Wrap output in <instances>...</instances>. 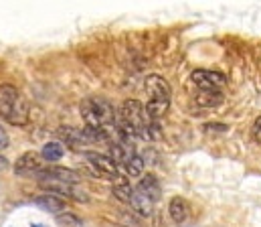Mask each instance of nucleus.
<instances>
[{
	"instance_id": "nucleus-17",
	"label": "nucleus",
	"mask_w": 261,
	"mask_h": 227,
	"mask_svg": "<svg viewBox=\"0 0 261 227\" xmlns=\"http://www.w3.org/2000/svg\"><path fill=\"white\" fill-rule=\"evenodd\" d=\"M35 227H41V225H35Z\"/></svg>"
},
{
	"instance_id": "nucleus-12",
	"label": "nucleus",
	"mask_w": 261,
	"mask_h": 227,
	"mask_svg": "<svg viewBox=\"0 0 261 227\" xmlns=\"http://www.w3.org/2000/svg\"><path fill=\"white\" fill-rule=\"evenodd\" d=\"M35 203H37L39 207H43L45 211H51V213H59V211L65 209V199H61V197H57V195H53V193L43 195V197H37Z\"/></svg>"
},
{
	"instance_id": "nucleus-8",
	"label": "nucleus",
	"mask_w": 261,
	"mask_h": 227,
	"mask_svg": "<svg viewBox=\"0 0 261 227\" xmlns=\"http://www.w3.org/2000/svg\"><path fill=\"white\" fill-rule=\"evenodd\" d=\"M43 156L37 154V152H24L16 158L14 162V172L20 174V176H37L41 170H43Z\"/></svg>"
},
{
	"instance_id": "nucleus-5",
	"label": "nucleus",
	"mask_w": 261,
	"mask_h": 227,
	"mask_svg": "<svg viewBox=\"0 0 261 227\" xmlns=\"http://www.w3.org/2000/svg\"><path fill=\"white\" fill-rule=\"evenodd\" d=\"M112 158L116 160V164L124 170V174L128 176H138L144 170V160L142 156L136 152L132 138L120 134V138L112 144Z\"/></svg>"
},
{
	"instance_id": "nucleus-13",
	"label": "nucleus",
	"mask_w": 261,
	"mask_h": 227,
	"mask_svg": "<svg viewBox=\"0 0 261 227\" xmlns=\"http://www.w3.org/2000/svg\"><path fill=\"white\" fill-rule=\"evenodd\" d=\"M223 102V93L219 89H200L196 95V104L202 108H217Z\"/></svg>"
},
{
	"instance_id": "nucleus-1",
	"label": "nucleus",
	"mask_w": 261,
	"mask_h": 227,
	"mask_svg": "<svg viewBox=\"0 0 261 227\" xmlns=\"http://www.w3.org/2000/svg\"><path fill=\"white\" fill-rule=\"evenodd\" d=\"M120 134L128 138H142V140H156L160 134V126L156 118H152L138 99H126L120 108V118L116 122Z\"/></svg>"
},
{
	"instance_id": "nucleus-9",
	"label": "nucleus",
	"mask_w": 261,
	"mask_h": 227,
	"mask_svg": "<svg viewBox=\"0 0 261 227\" xmlns=\"http://www.w3.org/2000/svg\"><path fill=\"white\" fill-rule=\"evenodd\" d=\"M191 81L198 89H221L227 85V75L221 71H211V69H196L191 75Z\"/></svg>"
},
{
	"instance_id": "nucleus-14",
	"label": "nucleus",
	"mask_w": 261,
	"mask_h": 227,
	"mask_svg": "<svg viewBox=\"0 0 261 227\" xmlns=\"http://www.w3.org/2000/svg\"><path fill=\"white\" fill-rule=\"evenodd\" d=\"M41 156L47 162H57V160H61L65 156V146L61 142H47L43 146V150H41Z\"/></svg>"
},
{
	"instance_id": "nucleus-16",
	"label": "nucleus",
	"mask_w": 261,
	"mask_h": 227,
	"mask_svg": "<svg viewBox=\"0 0 261 227\" xmlns=\"http://www.w3.org/2000/svg\"><path fill=\"white\" fill-rule=\"evenodd\" d=\"M8 146V134H6V130L0 126V152L4 150Z\"/></svg>"
},
{
	"instance_id": "nucleus-7",
	"label": "nucleus",
	"mask_w": 261,
	"mask_h": 227,
	"mask_svg": "<svg viewBox=\"0 0 261 227\" xmlns=\"http://www.w3.org/2000/svg\"><path fill=\"white\" fill-rule=\"evenodd\" d=\"M39 185H41L45 191H49V193H53V195H57V197H61V199L87 201L85 191L79 189L77 183H65V181H55V179H41Z\"/></svg>"
},
{
	"instance_id": "nucleus-11",
	"label": "nucleus",
	"mask_w": 261,
	"mask_h": 227,
	"mask_svg": "<svg viewBox=\"0 0 261 227\" xmlns=\"http://www.w3.org/2000/svg\"><path fill=\"white\" fill-rule=\"evenodd\" d=\"M138 191L140 193H144L152 203H156L158 199H160V185L156 183V179L152 176V174H146V179H142L140 181V185H138Z\"/></svg>"
},
{
	"instance_id": "nucleus-2",
	"label": "nucleus",
	"mask_w": 261,
	"mask_h": 227,
	"mask_svg": "<svg viewBox=\"0 0 261 227\" xmlns=\"http://www.w3.org/2000/svg\"><path fill=\"white\" fill-rule=\"evenodd\" d=\"M29 102L22 97V93L14 85H0V116L8 120L10 124L24 126L29 122Z\"/></svg>"
},
{
	"instance_id": "nucleus-6",
	"label": "nucleus",
	"mask_w": 261,
	"mask_h": 227,
	"mask_svg": "<svg viewBox=\"0 0 261 227\" xmlns=\"http://www.w3.org/2000/svg\"><path fill=\"white\" fill-rule=\"evenodd\" d=\"M85 162L87 168L97 176V179H106V181H116L122 183V174H120V166L116 164V160L108 154H99V152H87L85 154Z\"/></svg>"
},
{
	"instance_id": "nucleus-15",
	"label": "nucleus",
	"mask_w": 261,
	"mask_h": 227,
	"mask_svg": "<svg viewBox=\"0 0 261 227\" xmlns=\"http://www.w3.org/2000/svg\"><path fill=\"white\" fill-rule=\"evenodd\" d=\"M251 134H253V138L261 142V116L253 122V128H251Z\"/></svg>"
},
{
	"instance_id": "nucleus-4",
	"label": "nucleus",
	"mask_w": 261,
	"mask_h": 227,
	"mask_svg": "<svg viewBox=\"0 0 261 227\" xmlns=\"http://www.w3.org/2000/svg\"><path fill=\"white\" fill-rule=\"evenodd\" d=\"M79 112H81V116H83V120L89 128H103L106 130L108 126H116V122H118L114 106L103 97L83 99Z\"/></svg>"
},
{
	"instance_id": "nucleus-10",
	"label": "nucleus",
	"mask_w": 261,
	"mask_h": 227,
	"mask_svg": "<svg viewBox=\"0 0 261 227\" xmlns=\"http://www.w3.org/2000/svg\"><path fill=\"white\" fill-rule=\"evenodd\" d=\"M168 213H170L172 221H176V223H185V221L191 217V207H189L187 199H182V197H174V199L170 201V205H168Z\"/></svg>"
},
{
	"instance_id": "nucleus-3",
	"label": "nucleus",
	"mask_w": 261,
	"mask_h": 227,
	"mask_svg": "<svg viewBox=\"0 0 261 227\" xmlns=\"http://www.w3.org/2000/svg\"><path fill=\"white\" fill-rule=\"evenodd\" d=\"M146 89V110L152 118H162L170 106V85L164 77L148 75L144 81Z\"/></svg>"
}]
</instances>
